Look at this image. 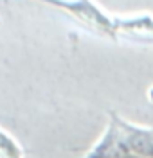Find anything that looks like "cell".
<instances>
[{"mask_svg": "<svg viewBox=\"0 0 153 158\" xmlns=\"http://www.w3.org/2000/svg\"><path fill=\"white\" fill-rule=\"evenodd\" d=\"M49 6L63 9L94 34L115 40V16L104 13L97 4L90 0H52L49 2Z\"/></svg>", "mask_w": 153, "mask_h": 158, "instance_id": "obj_1", "label": "cell"}, {"mask_svg": "<svg viewBox=\"0 0 153 158\" xmlns=\"http://www.w3.org/2000/svg\"><path fill=\"white\" fill-rule=\"evenodd\" d=\"M119 113L110 110L108 111V124L103 131L101 138L90 148V151L83 158H133L124 135L119 126Z\"/></svg>", "mask_w": 153, "mask_h": 158, "instance_id": "obj_2", "label": "cell"}, {"mask_svg": "<svg viewBox=\"0 0 153 158\" xmlns=\"http://www.w3.org/2000/svg\"><path fill=\"white\" fill-rule=\"evenodd\" d=\"M115 40L153 43V16L146 13L132 16H115Z\"/></svg>", "mask_w": 153, "mask_h": 158, "instance_id": "obj_3", "label": "cell"}, {"mask_svg": "<svg viewBox=\"0 0 153 158\" xmlns=\"http://www.w3.org/2000/svg\"><path fill=\"white\" fill-rule=\"evenodd\" d=\"M119 126L133 158H153V128L139 126L119 115Z\"/></svg>", "mask_w": 153, "mask_h": 158, "instance_id": "obj_4", "label": "cell"}, {"mask_svg": "<svg viewBox=\"0 0 153 158\" xmlns=\"http://www.w3.org/2000/svg\"><path fill=\"white\" fill-rule=\"evenodd\" d=\"M0 158H23L22 146L4 129H0Z\"/></svg>", "mask_w": 153, "mask_h": 158, "instance_id": "obj_5", "label": "cell"}]
</instances>
